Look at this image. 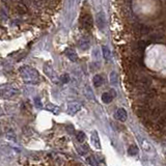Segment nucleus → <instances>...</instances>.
<instances>
[{
  "mask_svg": "<svg viewBox=\"0 0 166 166\" xmlns=\"http://www.w3.org/2000/svg\"><path fill=\"white\" fill-rule=\"evenodd\" d=\"M20 72L22 77H23V79L26 82H32V81H35L39 77L37 72L35 69L29 68V66H24V68H22L20 70Z\"/></svg>",
  "mask_w": 166,
  "mask_h": 166,
  "instance_id": "obj_1",
  "label": "nucleus"
},
{
  "mask_svg": "<svg viewBox=\"0 0 166 166\" xmlns=\"http://www.w3.org/2000/svg\"><path fill=\"white\" fill-rule=\"evenodd\" d=\"M1 90H2V92H1L2 96L5 98H12V97H14L15 95H17L18 94V89L15 88L14 86H12V85L3 86Z\"/></svg>",
  "mask_w": 166,
  "mask_h": 166,
  "instance_id": "obj_2",
  "label": "nucleus"
},
{
  "mask_svg": "<svg viewBox=\"0 0 166 166\" xmlns=\"http://www.w3.org/2000/svg\"><path fill=\"white\" fill-rule=\"evenodd\" d=\"M80 23L81 25L86 29H90L92 27V18L90 15L85 14L82 15V17L80 18Z\"/></svg>",
  "mask_w": 166,
  "mask_h": 166,
  "instance_id": "obj_3",
  "label": "nucleus"
},
{
  "mask_svg": "<svg viewBox=\"0 0 166 166\" xmlns=\"http://www.w3.org/2000/svg\"><path fill=\"white\" fill-rule=\"evenodd\" d=\"M97 25L99 27V29L101 30H104L105 27H106V16H105V13L104 12H100L97 15Z\"/></svg>",
  "mask_w": 166,
  "mask_h": 166,
  "instance_id": "obj_4",
  "label": "nucleus"
},
{
  "mask_svg": "<svg viewBox=\"0 0 166 166\" xmlns=\"http://www.w3.org/2000/svg\"><path fill=\"white\" fill-rule=\"evenodd\" d=\"M115 97H116L115 90L114 89H110V92H104L103 95H102V101H103V103L109 104V103H111L112 100H113V98H115Z\"/></svg>",
  "mask_w": 166,
  "mask_h": 166,
  "instance_id": "obj_5",
  "label": "nucleus"
},
{
  "mask_svg": "<svg viewBox=\"0 0 166 166\" xmlns=\"http://www.w3.org/2000/svg\"><path fill=\"white\" fill-rule=\"evenodd\" d=\"M90 142L94 145L96 149H101V143H100V138H99V135H98L97 131H94L90 134Z\"/></svg>",
  "mask_w": 166,
  "mask_h": 166,
  "instance_id": "obj_6",
  "label": "nucleus"
},
{
  "mask_svg": "<svg viewBox=\"0 0 166 166\" xmlns=\"http://www.w3.org/2000/svg\"><path fill=\"white\" fill-rule=\"evenodd\" d=\"M114 118L120 122H126L128 118V113L124 108H118L114 113Z\"/></svg>",
  "mask_w": 166,
  "mask_h": 166,
  "instance_id": "obj_7",
  "label": "nucleus"
},
{
  "mask_svg": "<svg viewBox=\"0 0 166 166\" xmlns=\"http://www.w3.org/2000/svg\"><path fill=\"white\" fill-rule=\"evenodd\" d=\"M82 108V105L77 102H75V103H71L69 104V106H68V113L69 114H75V113H77L79 110H81Z\"/></svg>",
  "mask_w": 166,
  "mask_h": 166,
  "instance_id": "obj_8",
  "label": "nucleus"
},
{
  "mask_svg": "<svg viewBox=\"0 0 166 166\" xmlns=\"http://www.w3.org/2000/svg\"><path fill=\"white\" fill-rule=\"evenodd\" d=\"M140 144L142 149H144L146 153H153L154 152V147L152 146V144L149 143V141H147L144 138H140Z\"/></svg>",
  "mask_w": 166,
  "mask_h": 166,
  "instance_id": "obj_9",
  "label": "nucleus"
},
{
  "mask_svg": "<svg viewBox=\"0 0 166 166\" xmlns=\"http://www.w3.org/2000/svg\"><path fill=\"white\" fill-rule=\"evenodd\" d=\"M64 54L66 55V57L69 58L71 61H77L78 55H77V53L75 52V50H73V49L66 48V50H64Z\"/></svg>",
  "mask_w": 166,
  "mask_h": 166,
  "instance_id": "obj_10",
  "label": "nucleus"
},
{
  "mask_svg": "<svg viewBox=\"0 0 166 166\" xmlns=\"http://www.w3.org/2000/svg\"><path fill=\"white\" fill-rule=\"evenodd\" d=\"M92 83H94V85H95L96 87H100V86H102V84L104 83L103 76L100 74L95 75L94 78H92Z\"/></svg>",
  "mask_w": 166,
  "mask_h": 166,
  "instance_id": "obj_11",
  "label": "nucleus"
},
{
  "mask_svg": "<svg viewBox=\"0 0 166 166\" xmlns=\"http://www.w3.org/2000/svg\"><path fill=\"white\" fill-rule=\"evenodd\" d=\"M79 48L81 49V50H83V51H86V50H88L89 49V42L86 40H82L79 42Z\"/></svg>",
  "mask_w": 166,
  "mask_h": 166,
  "instance_id": "obj_12",
  "label": "nucleus"
},
{
  "mask_svg": "<svg viewBox=\"0 0 166 166\" xmlns=\"http://www.w3.org/2000/svg\"><path fill=\"white\" fill-rule=\"evenodd\" d=\"M102 51H103L104 58H105L106 60L110 59V57H111V52H110V50H109L108 47L103 46V47H102Z\"/></svg>",
  "mask_w": 166,
  "mask_h": 166,
  "instance_id": "obj_13",
  "label": "nucleus"
},
{
  "mask_svg": "<svg viewBox=\"0 0 166 166\" xmlns=\"http://www.w3.org/2000/svg\"><path fill=\"white\" fill-rule=\"evenodd\" d=\"M138 152H139V149H138V147L135 144L131 145L129 147V149H128V153H129L130 156H136L138 154Z\"/></svg>",
  "mask_w": 166,
  "mask_h": 166,
  "instance_id": "obj_14",
  "label": "nucleus"
},
{
  "mask_svg": "<svg viewBox=\"0 0 166 166\" xmlns=\"http://www.w3.org/2000/svg\"><path fill=\"white\" fill-rule=\"evenodd\" d=\"M86 162L92 166H98V162L96 161V158L92 157V156H89V157L86 158Z\"/></svg>",
  "mask_w": 166,
  "mask_h": 166,
  "instance_id": "obj_15",
  "label": "nucleus"
},
{
  "mask_svg": "<svg viewBox=\"0 0 166 166\" xmlns=\"http://www.w3.org/2000/svg\"><path fill=\"white\" fill-rule=\"evenodd\" d=\"M76 138H77V140L79 142H83V141L85 140V134L83 132H78L77 134H76Z\"/></svg>",
  "mask_w": 166,
  "mask_h": 166,
  "instance_id": "obj_16",
  "label": "nucleus"
},
{
  "mask_svg": "<svg viewBox=\"0 0 166 166\" xmlns=\"http://www.w3.org/2000/svg\"><path fill=\"white\" fill-rule=\"evenodd\" d=\"M110 81H111L112 84H116L118 83V76H116L115 72H112L111 74H110Z\"/></svg>",
  "mask_w": 166,
  "mask_h": 166,
  "instance_id": "obj_17",
  "label": "nucleus"
},
{
  "mask_svg": "<svg viewBox=\"0 0 166 166\" xmlns=\"http://www.w3.org/2000/svg\"><path fill=\"white\" fill-rule=\"evenodd\" d=\"M60 81L62 83H68L70 81V76L68 74H63L60 76Z\"/></svg>",
  "mask_w": 166,
  "mask_h": 166,
  "instance_id": "obj_18",
  "label": "nucleus"
},
{
  "mask_svg": "<svg viewBox=\"0 0 166 166\" xmlns=\"http://www.w3.org/2000/svg\"><path fill=\"white\" fill-rule=\"evenodd\" d=\"M47 109L48 110H51V111H53L54 113H57L58 112V108L56 106H54V105H52V104H49V105H47Z\"/></svg>",
  "mask_w": 166,
  "mask_h": 166,
  "instance_id": "obj_19",
  "label": "nucleus"
},
{
  "mask_svg": "<svg viewBox=\"0 0 166 166\" xmlns=\"http://www.w3.org/2000/svg\"><path fill=\"white\" fill-rule=\"evenodd\" d=\"M35 106L37 107V108H42V103H41V100H40V98H35Z\"/></svg>",
  "mask_w": 166,
  "mask_h": 166,
  "instance_id": "obj_20",
  "label": "nucleus"
}]
</instances>
